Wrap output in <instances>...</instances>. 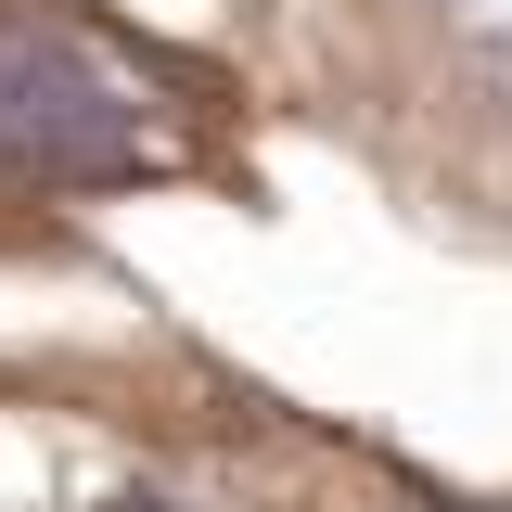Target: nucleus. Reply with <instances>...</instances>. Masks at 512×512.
<instances>
[{
  "instance_id": "nucleus-2",
  "label": "nucleus",
  "mask_w": 512,
  "mask_h": 512,
  "mask_svg": "<svg viewBox=\"0 0 512 512\" xmlns=\"http://www.w3.org/2000/svg\"><path fill=\"white\" fill-rule=\"evenodd\" d=\"M116 512H154V500H116Z\"/></svg>"
},
{
  "instance_id": "nucleus-1",
  "label": "nucleus",
  "mask_w": 512,
  "mask_h": 512,
  "mask_svg": "<svg viewBox=\"0 0 512 512\" xmlns=\"http://www.w3.org/2000/svg\"><path fill=\"white\" fill-rule=\"evenodd\" d=\"M154 167V116L116 64L0 13V180H128Z\"/></svg>"
}]
</instances>
